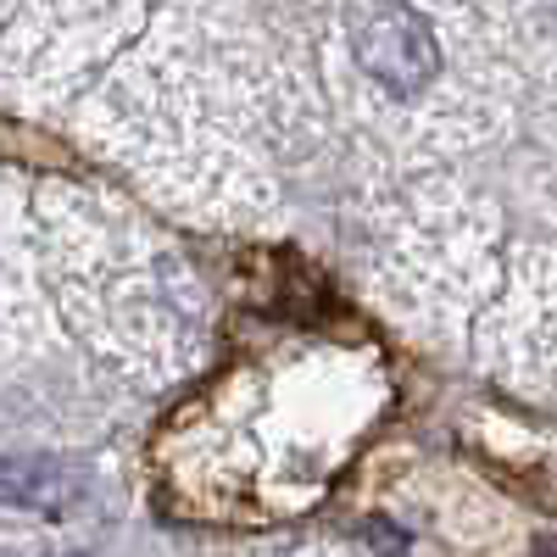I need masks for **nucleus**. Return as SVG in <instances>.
<instances>
[{
    "mask_svg": "<svg viewBox=\"0 0 557 557\" xmlns=\"http://www.w3.org/2000/svg\"><path fill=\"white\" fill-rule=\"evenodd\" d=\"M357 62L391 96H418L441 73V45H435V28L412 7L385 0V7H374L357 23Z\"/></svg>",
    "mask_w": 557,
    "mask_h": 557,
    "instance_id": "1",
    "label": "nucleus"
},
{
    "mask_svg": "<svg viewBox=\"0 0 557 557\" xmlns=\"http://www.w3.org/2000/svg\"><path fill=\"white\" fill-rule=\"evenodd\" d=\"M84 474L62 469L45 457H12L0 462V507H28V513H67L73 502H84Z\"/></svg>",
    "mask_w": 557,
    "mask_h": 557,
    "instance_id": "2",
    "label": "nucleus"
},
{
    "mask_svg": "<svg viewBox=\"0 0 557 557\" xmlns=\"http://www.w3.org/2000/svg\"><path fill=\"white\" fill-rule=\"evenodd\" d=\"M67 557H78V552H67Z\"/></svg>",
    "mask_w": 557,
    "mask_h": 557,
    "instance_id": "3",
    "label": "nucleus"
}]
</instances>
